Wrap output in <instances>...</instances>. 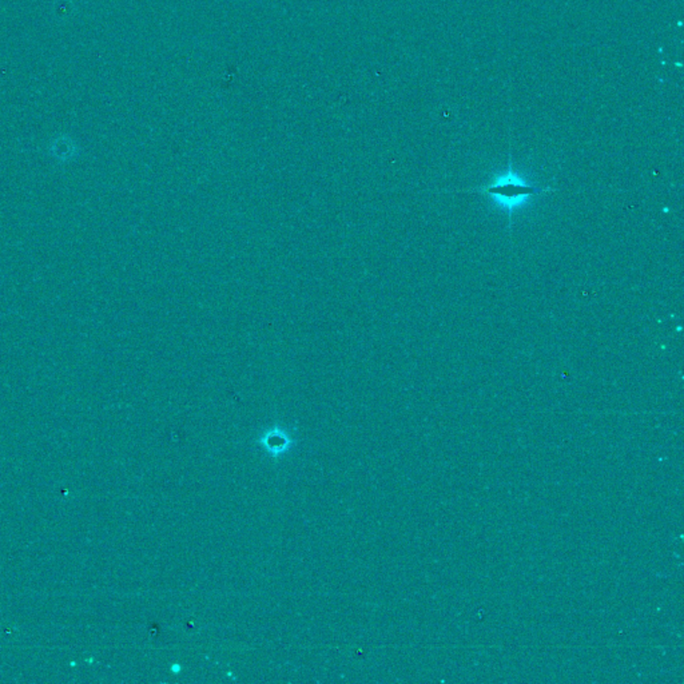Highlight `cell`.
<instances>
[{"instance_id": "obj_1", "label": "cell", "mask_w": 684, "mask_h": 684, "mask_svg": "<svg viewBox=\"0 0 684 684\" xmlns=\"http://www.w3.org/2000/svg\"><path fill=\"white\" fill-rule=\"evenodd\" d=\"M468 193H478L487 195L495 205L508 212L509 222L512 223V217L515 211L522 209L536 195L552 191L551 187H543L530 184L520 173H517L509 159V164L505 171L496 174L491 182L481 187L465 190Z\"/></svg>"}]
</instances>
